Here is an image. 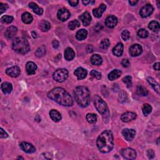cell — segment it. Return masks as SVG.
I'll use <instances>...</instances> for the list:
<instances>
[{"label":"cell","instance_id":"obj_13","mask_svg":"<svg viewBox=\"0 0 160 160\" xmlns=\"http://www.w3.org/2000/svg\"><path fill=\"white\" fill-rule=\"evenodd\" d=\"M19 147H20L23 151L27 153H35L36 151V148L35 146L33 144L27 142H22L19 144Z\"/></svg>","mask_w":160,"mask_h":160},{"label":"cell","instance_id":"obj_55","mask_svg":"<svg viewBox=\"0 0 160 160\" xmlns=\"http://www.w3.org/2000/svg\"><path fill=\"white\" fill-rule=\"evenodd\" d=\"M32 35H33V36L34 38H36V33H35V32H33L32 33Z\"/></svg>","mask_w":160,"mask_h":160},{"label":"cell","instance_id":"obj_30","mask_svg":"<svg viewBox=\"0 0 160 160\" xmlns=\"http://www.w3.org/2000/svg\"><path fill=\"white\" fill-rule=\"evenodd\" d=\"M87 35H88V31L84 29H81V30H79L76 33V37L77 40H83L86 38Z\"/></svg>","mask_w":160,"mask_h":160},{"label":"cell","instance_id":"obj_16","mask_svg":"<svg viewBox=\"0 0 160 160\" xmlns=\"http://www.w3.org/2000/svg\"><path fill=\"white\" fill-rule=\"evenodd\" d=\"M80 18L81 20L82 23H83V25L85 26H88L90 25L91 21V19H92L90 14L87 11H85L83 14H82L80 16Z\"/></svg>","mask_w":160,"mask_h":160},{"label":"cell","instance_id":"obj_10","mask_svg":"<svg viewBox=\"0 0 160 160\" xmlns=\"http://www.w3.org/2000/svg\"><path fill=\"white\" fill-rule=\"evenodd\" d=\"M122 134L126 140H127L128 142H132L135 137L136 132L133 129L126 128L123 130Z\"/></svg>","mask_w":160,"mask_h":160},{"label":"cell","instance_id":"obj_49","mask_svg":"<svg viewBox=\"0 0 160 160\" xmlns=\"http://www.w3.org/2000/svg\"><path fill=\"white\" fill-rule=\"evenodd\" d=\"M68 3L71 6H76L79 3V1H69Z\"/></svg>","mask_w":160,"mask_h":160},{"label":"cell","instance_id":"obj_41","mask_svg":"<svg viewBox=\"0 0 160 160\" xmlns=\"http://www.w3.org/2000/svg\"><path fill=\"white\" fill-rule=\"evenodd\" d=\"M13 20V17L11 16H8V15H4L1 17V21L3 23H6L9 24L11 23Z\"/></svg>","mask_w":160,"mask_h":160},{"label":"cell","instance_id":"obj_3","mask_svg":"<svg viewBox=\"0 0 160 160\" xmlns=\"http://www.w3.org/2000/svg\"><path fill=\"white\" fill-rule=\"evenodd\" d=\"M73 94L77 103L82 108H86L90 103V92L85 86H78Z\"/></svg>","mask_w":160,"mask_h":160},{"label":"cell","instance_id":"obj_31","mask_svg":"<svg viewBox=\"0 0 160 160\" xmlns=\"http://www.w3.org/2000/svg\"><path fill=\"white\" fill-rule=\"evenodd\" d=\"M40 28L42 31L46 32L50 30L51 25L48 21L43 20L40 24Z\"/></svg>","mask_w":160,"mask_h":160},{"label":"cell","instance_id":"obj_33","mask_svg":"<svg viewBox=\"0 0 160 160\" xmlns=\"http://www.w3.org/2000/svg\"><path fill=\"white\" fill-rule=\"evenodd\" d=\"M148 28L150 29V30H152L153 31L157 32L159 30V24L158 21H152L151 22H150L149 24Z\"/></svg>","mask_w":160,"mask_h":160},{"label":"cell","instance_id":"obj_24","mask_svg":"<svg viewBox=\"0 0 160 160\" xmlns=\"http://www.w3.org/2000/svg\"><path fill=\"white\" fill-rule=\"evenodd\" d=\"M1 88L3 93L4 94H10L13 90V86L10 83H8V82H4L3 83L1 86Z\"/></svg>","mask_w":160,"mask_h":160},{"label":"cell","instance_id":"obj_26","mask_svg":"<svg viewBox=\"0 0 160 160\" xmlns=\"http://www.w3.org/2000/svg\"><path fill=\"white\" fill-rule=\"evenodd\" d=\"M29 7L33 9V11L34 13H35L37 14L38 15H42L43 13V8L39 7L37 4L33 2H31L29 3Z\"/></svg>","mask_w":160,"mask_h":160},{"label":"cell","instance_id":"obj_44","mask_svg":"<svg viewBox=\"0 0 160 160\" xmlns=\"http://www.w3.org/2000/svg\"><path fill=\"white\" fill-rule=\"evenodd\" d=\"M122 37L124 41H127L130 38V33L129 31L125 30L122 33Z\"/></svg>","mask_w":160,"mask_h":160},{"label":"cell","instance_id":"obj_1","mask_svg":"<svg viewBox=\"0 0 160 160\" xmlns=\"http://www.w3.org/2000/svg\"><path fill=\"white\" fill-rule=\"evenodd\" d=\"M48 98L64 106H71L73 105V100L71 96L62 88L57 87L48 93Z\"/></svg>","mask_w":160,"mask_h":160},{"label":"cell","instance_id":"obj_27","mask_svg":"<svg viewBox=\"0 0 160 160\" xmlns=\"http://www.w3.org/2000/svg\"><path fill=\"white\" fill-rule=\"evenodd\" d=\"M147 81L148 83L151 85V86L153 87V88L154 90V91L156 92L158 94H159V85L156 81L151 77H148L147 78Z\"/></svg>","mask_w":160,"mask_h":160},{"label":"cell","instance_id":"obj_46","mask_svg":"<svg viewBox=\"0 0 160 160\" xmlns=\"http://www.w3.org/2000/svg\"><path fill=\"white\" fill-rule=\"evenodd\" d=\"M129 65H130V63H129V61L128 60L124 59V60H122V65L123 67L127 68V67H128L129 66Z\"/></svg>","mask_w":160,"mask_h":160},{"label":"cell","instance_id":"obj_21","mask_svg":"<svg viewBox=\"0 0 160 160\" xmlns=\"http://www.w3.org/2000/svg\"><path fill=\"white\" fill-rule=\"evenodd\" d=\"M123 49L124 46L123 43H118L113 49V55L116 56H121L123 53Z\"/></svg>","mask_w":160,"mask_h":160},{"label":"cell","instance_id":"obj_34","mask_svg":"<svg viewBox=\"0 0 160 160\" xmlns=\"http://www.w3.org/2000/svg\"><path fill=\"white\" fill-rule=\"evenodd\" d=\"M46 54V48L45 46H41L39 47L36 51L35 55L38 58H41L44 56Z\"/></svg>","mask_w":160,"mask_h":160},{"label":"cell","instance_id":"obj_42","mask_svg":"<svg viewBox=\"0 0 160 160\" xmlns=\"http://www.w3.org/2000/svg\"><path fill=\"white\" fill-rule=\"evenodd\" d=\"M148 32L145 29H140L138 31V35L142 38H146L148 36Z\"/></svg>","mask_w":160,"mask_h":160},{"label":"cell","instance_id":"obj_5","mask_svg":"<svg viewBox=\"0 0 160 160\" xmlns=\"http://www.w3.org/2000/svg\"><path fill=\"white\" fill-rule=\"evenodd\" d=\"M94 104L96 109L98 112L102 114L103 116H109V111L107 104L105 101L98 95H96L94 97Z\"/></svg>","mask_w":160,"mask_h":160},{"label":"cell","instance_id":"obj_38","mask_svg":"<svg viewBox=\"0 0 160 160\" xmlns=\"http://www.w3.org/2000/svg\"><path fill=\"white\" fill-rule=\"evenodd\" d=\"M79 26H80V23L79 21L76 20V19H75V20H73L69 23L68 27L71 30H74Z\"/></svg>","mask_w":160,"mask_h":160},{"label":"cell","instance_id":"obj_20","mask_svg":"<svg viewBox=\"0 0 160 160\" xmlns=\"http://www.w3.org/2000/svg\"><path fill=\"white\" fill-rule=\"evenodd\" d=\"M106 6L105 4H101L100 6L96 9H94L93 10V13L94 16L96 18H100L102 16L103 13L106 11Z\"/></svg>","mask_w":160,"mask_h":160},{"label":"cell","instance_id":"obj_47","mask_svg":"<svg viewBox=\"0 0 160 160\" xmlns=\"http://www.w3.org/2000/svg\"><path fill=\"white\" fill-rule=\"evenodd\" d=\"M147 155L149 159H152L154 156V153L152 149H149L147 151Z\"/></svg>","mask_w":160,"mask_h":160},{"label":"cell","instance_id":"obj_45","mask_svg":"<svg viewBox=\"0 0 160 160\" xmlns=\"http://www.w3.org/2000/svg\"><path fill=\"white\" fill-rule=\"evenodd\" d=\"M8 8V5L7 4H4L3 3H0V13L3 14L5 12Z\"/></svg>","mask_w":160,"mask_h":160},{"label":"cell","instance_id":"obj_36","mask_svg":"<svg viewBox=\"0 0 160 160\" xmlns=\"http://www.w3.org/2000/svg\"><path fill=\"white\" fill-rule=\"evenodd\" d=\"M152 106L148 104V103H146L144 104L143 105V113L144 114V116H148L149 115L150 113H151L152 111Z\"/></svg>","mask_w":160,"mask_h":160},{"label":"cell","instance_id":"obj_17","mask_svg":"<svg viewBox=\"0 0 160 160\" xmlns=\"http://www.w3.org/2000/svg\"><path fill=\"white\" fill-rule=\"evenodd\" d=\"M74 74L76 76L78 79L79 80H83L87 76V71L85 69H84L83 68L79 67L75 70Z\"/></svg>","mask_w":160,"mask_h":160},{"label":"cell","instance_id":"obj_48","mask_svg":"<svg viewBox=\"0 0 160 160\" xmlns=\"http://www.w3.org/2000/svg\"><path fill=\"white\" fill-rule=\"evenodd\" d=\"M1 138H6L8 137V134L5 132V131H4L3 128H1V136H0Z\"/></svg>","mask_w":160,"mask_h":160},{"label":"cell","instance_id":"obj_19","mask_svg":"<svg viewBox=\"0 0 160 160\" xmlns=\"http://www.w3.org/2000/svg\"><path fill=\"white\" fill-rule=\"evenodd\" d=\"M17 31H18L17 28L14 26H11L7 29L5 33H4V35H5V36L8 39H11L16 35Z\"/></svg>","mask_w":160,"mask_h":160},{"label":"cell","instance_id":"obj_12","mask_svg":"<svg viewBox=\"0 0 160 160\" xmlns=\"http://www.w3.org/2000/svg\"><path fill=\"white\" fill-rule=\"evenodd\" d=\"M20 68L18 66H13L9 68L6 70V73L9 76L13 78L18 77L20 75Z\"/></svg>","mask_w":160,"mask_h":160},{"label":"cell","instance_id":"obj_29","mask_svg":"<svg viewBox=\"0 0 160 160\" xmlns=\"http://www.w3.org/2000/svg\"><path fill=\"white\" fill-rule=\"evenodd\" d=\"M21 19H22V21L24 23L30 24L33 21V18L30 13L25 12L22 14Z\"/></svg>","mask_w":160,"mask_h":160},{"label":"cell","instance_id":"obj_18","mask_svg":"<svg viewBox=\"0 0 160 160\" xmlns=\"http://www.w3.org/2000/svg\"><path fill=\"white\" fill-rule=\"evenodd\" d=\"M37 70V66L32 61L28 62L26 65V70L28 75H32L35 74V72Z\"/></svg>","mask_w":160,"mask_h":160},{"label":"cell","instance_id":"obj_43","mask_svg":"<svg viewBox=\"0 0 160 160\" xmlns=\"http://www.w3.org/2000/svg\"><path fill=\"white\" fill-rule=\"evenodd\" d=\"M90 75L95 78L97 80H100L101 78V73L96 70H92L90 72Z\"/></svg>","mask_w":160,"mask_h":160},{"label":"cell","instance_id":"obj_4","mask_svg":"<svg viewBox=\"0 0 160 160\" xmlns=\"http://www.w3.org/2000/svg\"><path fill=\"white\" fill-rule=\"evenodd\" d=\"M13 49L18 53L25 55L30 50V46L25 38L18 37L13 42Z\"/></svg>","mask_w":160,"mask_h":160},{"label":"cell","instance_id":"obj_37","mask_svg":"<svg viewBox=\"0 0 160 160\" xmlns=\"http://www.w3.org/2000/svg\"><path fill=\"white\" fill-rule=\"evenodd\" d=\"M127 100H128V95H127V93L124 92V91H121L119 94V96H118L119 102L123 103H125Z\"/></svg>","mask_w":160,"mask_h":160},{"label":"cell","instance_id":"obj_51","mask_svg":"<svg viewBox=\"0 0 160 160\" xmlns=\"http://www.w3.org/2000/svg\"><path fill=\"white\" fill-rule=\"evenodd\" d=\"M159 65H160L159 63H158V62L156 63L154 65V66H153L154 69L156 71H159Z\"/></svg>","mask_w":160,"mask_h":160},{"label":"cell","instance_id":"obj_39","mask_svg":"<svg viewBox=\"0 0 160 160\" xmlns=\"http://www.w3.org/2000/svg\"><path fill=\"white\" fill-rule=\"evenodd\" d=\"M110 45V40L108 38H105L101 42L100 46L103 50H107Z\"/></svg>","mask_w":160,"mask_h":160},{"label":"cell","instance_id":"obj_7","mask_svg":"<svg viewBox=\"0 0 160 160\" xmlns=\"http://www.w3.org/2000/svg\"><path fill=\"white\" fill-rule=\"evenodd\" d=\"M121 154L126 159H134L137 158V152L132 148H124L122 150Z\"/></svg>","mask_w":160,"mask_h":160},{"label":"cell","instance_id":"obj_28","mask_svg":"<svg viewBox=\"0 0 160 160\" xmlns=\"http://www.w3.org/2000/svg\"><path fill=\"white\" fill-rule=\"evenodd\" d=\"M91 63L94 65L100 66L101 65V63H102L103 59L100 55L95 54L91 56Z\"/></svg>","mask_w":160,"mask_h":160},{"label":"cell","instance_id":"obj_32","mask_svg":"<svg viewBox=\"0 0 160 160\" xmlns=\"http://www.w3.org/2000/svg\"><path fill=\"white\" fill-rule=\"evenodd\" d=\"M137 93L139 96H146L148 95V90H146V88H144V86L139 85L137 87Z\"/></svg>","mask_w":160,"mask_h":160},{"label":"cell","instance_id":"obj_9","mask_svg":"<svg viewBox=\"0 0 160 160\" xmlns=\"http://www.w3.org/2000/svg\"><path fill=\"white\" fill-rule=\"evenodd\" d=\"M70 13L68 10L67 9L65 8H61L59 9L57 13V17L58 18L61 20V21H65L68 19H69L70 17Z\"/></svg>","mask_w":160,"mask_h":160},{"label":"cell","instance_id":"obj_52","mask_svg":"<svg viewBox=\"0 0 160 160\" xmlns=\"http://www.w3.org/2000/svg\"><path fill=\"white\" fill-rule=\"evenodd\" d=\"M86 50H87V51H88V53H91V52L93 51V48L91 45H88V46H87Z\"/></svg>","mask_w":160,"mask_h":160},{"label":"cell","instance_id":"obj_2","mask_svg":"<svg viewBox=\"0 0 160 160\" xmlns=\"http://www.w3.org/2000/svg\"><path fill=\"white\" fill-rule=\"evenodd\" d=\"M96 144L100 151L103 153H107L114 147L113 133L108 130L102 132L96 140Z\"/></svg>","mask_w":160,"mask_h":160},{"label":"cell","instance_id":"obj_35","mask_svg":"<svg viewBox=\"0 0 160 160\" xmlns=\"http://www.w3.org/2000/svg\"><path fill=\"white\" fill-rule=\"evenodd\" d=\"M86 120L88 121V123L93 124L96 122L97 116L94 113H88L86 114Z\"/></svg>","mask_w":160,"mask_h":160},{"label":"cell","instance_id":"obj_54","mask_svg":"<svg viewBox=\"0 0 160 160\" xmlns=\"http://www.w3.org/2000/svg\"><path fill=\"white\" fill-rule=\"evenodd\" d=\"M90 3H91V1H90V0L89 1H83V3L84 4H85V5H87V4Z\"/></svg>","mask_w":160,"mask_h":160},{"label":"cell","instance_id":"obj_6","mask_svg":"<svg viewBox=\"0 0 160 160\" xmlns=\"http://www.w3.org/2000/svg\"><path fill=\"white\" fill-rule=\"evenodd\" d=\"M69 76V73L67 70L61 68L58 69L54 72L53 75V78L54 80L59 83H62L67 80Z\"/></svg>","mask_w":160,"mask_h":160},{"label":"cell","instance_id":"obj_14","mask_svg":"<svg viewBox=\"0 0 160 160\" xmlns=\"http://www.w3.org/2000/svg\"><path fill=\"white\" fill-rule=\"evenodd\" d=\"M136 118H137V114L133 112H127L123 113L121 116V119L125 123L132 122Z\"/></svg>","mask_w":160,"mask_h":160},{"label":"cell","instance_id":"obj_8","mask_svg":"<svg viewBox=\"0 0 160 160\" xmlns=\"http://www.w3.org/2000/svg\"><path fill=\"white\" fill-rule=\"evenodd\" d=\"M154 11V8L151 4H147L144 6L140 10L139 14L142 18H146L151 15Z\"/></svg>","mask_w":160,"mask_h":160},{"label":"cell","instance_id":"obj_53","mask_svg":"<svg viewBox=\"0 0 160 160\" xmlns=\"http://www.w3.org/2000/svg\"><path fill=\"white\" fill-rule=\"evenodd\" d=\"M138 3V1H129V3L132 6H134Z\"/></svg>","mask_w":160,"mask_h":160},{"label":"cell","instance_id":"obj_22","mask_svg":"<svg viewBox=\"0 0 160 160\" xmlns=\"http://www.w3.org/2000/svg\"><path fill=\"white\" fill-rule=\"evenodd\" d=\"M75 57V53L71 48H67L65 51V58L67 61H71Z\"/></svg>","mask_w":160,"mask_h":160},{"label":"cell","instance_id":"obj_15","mask_svg":"<svg viewBox=\"0 0 160 160\" xmlns=\"http://www.w3.org/2000/svg\"><path fill=\"white\" fill-rule=\"evenodd\" d=\"M118 23V19L114 16H109L105 20V25L110 28H114Z\"/></svg>","mask_w":160,"mask_h":160},{"label":"cell","instance_id":"obj_50","mask_svg":"<svg viewBox=\"0 0 160 160\" xmlns=\"http://www.w3.org/2000/svg\"><path fill=\"white\" fill-rule=\"evenodd\" d=\"M52 45H53V48H55V49H56V48H58V47H59V42H58L56 40H54L52 42Z\"/></svg>","mask_w":160,"mask_h":160},{"label":"cell","instance_id":"obj_11","mask_svg":"<svg viewBox=\"0 0 160 160\" xmlns=\"http://www.w3.org/2000/svg\"><path fill=\"white\" fill-rule=\"evenodd\" d=\"M143 48L139 44L133 45L129 48V54L132 56H138L141 55Z\"/></svg>","mask_w":160,"mask_h":160},{"label":"cell","instance_id":"obj_25","mask_svg":"<svg viewBox=\"0 0 160 160\" xmlns=\"http://www.w3.org/2000/svg\"><path fill=\"white\" fill-rule=\"evenodd\" d=\"M50 118L52 119V120L55 122H60L61 119V114L56 110H51L50 112Z\"/></svg>","mask_w":160,"mask_h":160},{"label":"cell","instance_id":"obj_23","mask_svg":"<svg viewBox=\"0 0 160 160\" xmlns=\"http://www.w3.org/2000/svg\"><path fill=\"white\" fill-rule=\"evenodd\" d=\"M122 74V71H120L119 70H114L112 71H111L110 73L108 74V78L109 80L110 81H114L116 79H118V78H119Z\"/></svg>","mask_w":160,"mask_h":160},{"label":"cell","instance_id":"obj_40","mask_svg":"<svg viewBox=\"0 0 160 160\" xmlns=\"http://www.w3.org/2000/svg\"><path fill=\"white\" fill-rule=\"evenodd\" d=\"M123 81L124 83L127 85V86L129 88L132 86V78L130 76H125L123 79Z\"/></svg>","mask_w":160,"mask_h":160}]
</instances>
